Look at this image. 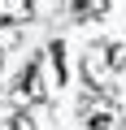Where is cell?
<instances>
[{"mask_svg": "<svg viewBox=\"0 0 126 130\" xmlns=\"http://www.w3.org/2000/svg\"><path fill=\"white\" fill-rule=\"evenodd\" d=\"M0 130H35V121H31L26 113H13L9 121H0Z\"/></svg>", "mask_w": 126, "mask_h": 130, "instance_id": "3957f363", "label": "cell"}, {"mask_svg": "<svg viewBox=\"0 0 126 130\" xmlns=\"http://www.w3.org/2000/svg\"><path fill=\"white\" fill-rule=\"evenodd\" d=\"M18 95H22V100H39V95H44V87H39V65H35V61L26 65V74H22V87H18Z\"/></svg>", "mask_w": 126, "mask_h": 130, "instance_id": "6da1fadb", "label": "cell"}, {"mask_svg": "<svg viewBox=\"0 0 126 130\" xmlns=\"http://www.w3.org/2000/svg\"><path fill=\"white\" fill-rule=\"evenodd\" d=\"M83 121H87V130H109V121H113V117H109V108H87V113H83Z\"/></svg>", "mask_w": 126, "mask_h": 130, "instance_id": "7a4b0ae2", "label": "cell"}, {"mask_svg": "<svg viewBox=\"0 0 126 130\" xmlns=\"http://www.w3.org/2000/svg\"><path fill=\"white\" fill-rule=\"evenodd\" d=\"M109 5L104 0H83V5H74V13H87V18H96V13H104Z\"/></svg>", "mask_w": 126, "mask_h": 130, "instance_id": "277c9868", "label": "cell"}]
</instances>
